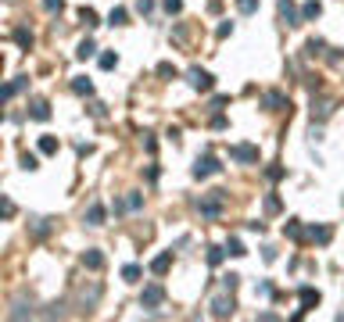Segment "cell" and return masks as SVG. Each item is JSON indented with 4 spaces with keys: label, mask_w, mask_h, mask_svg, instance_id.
Here are the masks:
<instances>
[{
    "label": "cell",
    "mask_w": 344,
    "mask_h": 322,
    "mask_svg": "<svg viewBox=\"0 0 344 322\" xmlns=\"http://www.w3.org/2000/svg\"><path fill=\"white\" fill-rule=\"evenodd\" d=\"M29 118L47 122V118H50V104H47V100H33V107H29Z\"/></svg>",
    "instance_id": "30bf717a"
},
{
    "label": "cell",
    "mask_w": 344,
    "mask_h": 322,
    "mask_svg": "<svg viewBox=\"0 0 344 322\" xmlns=\"http://www.w3.org/2000/svg\"><path fill=\"white\" fill-rule=\"evenodd\" d=\"M187 83H190V90H197V93H208V90L215 86L212 72H204V68H197V65H194V68L187 72Z\"/></svg>",
    "instance_id": "7a4b0ae2"
},
{
    "label": "cell",
    "mask_w": 344,
    "mask_h": 322,
    "mask_svg": "<svg viewBox=\"0 0 344 322\" xmlns=\"http://www.w3.org/2000/svg\"><path fill=\"white\" fill-rule=\"evenodd\" d=\"M319 14H323V4L319 0H308V4L301 7V22H312V18H319Z\"/></svg>",
    "instance_id": "9a60e30c"
},
{
    "label": "cell",
    "mask_w": 344,
    "mask_h": 322,
    "mask_svg": "<svg viewBox=\"0 0 344 322\" xmlns=\"http://www.w3.org/2000/svg\"><path fill=\"white\" fill-rule=\"evenodd\" d=\"M94 50H97V47H94V40H83V43H79V50H76V57H79V61H86V57H94Z\"/></svg>",
    "instance_id": "7402d4cb"
},
{
    "label": "cell",
    "mask_w": 344,
    "mask_h": 322,
    "mask_svg": "<svg viewBox=\"0 0 344 322\" xmlns=\"http://www.w3.org/2000/svg\"><path fill=\"white\" fill-rule=\"evenodd\" d=\"M230 158L241 161V165H258V147L255 143H233L230 147Z\"/></svg>",
    "instance_id": "3957f363"
},
{
    "label": "cell",
    "mask_w": 344,
    "mask_h": 322,
    "mask_svg": "<svg viewBox=\"0 0 344 322\" xmlns=\"http://www.w3.org/2000/svg\"><path fill=\"white\" fill-rule=\"evenodd\" d=\"M137 11L140 14H151L154 11V0H137Z\"/></svg>",
    "instance_id": "836d02e7"
},
{
    "label": "cell",
    "mask_w": 344,
    "mask_h": 322,
    "mask_svg": "<svg viewBox=\"0 0 344 322\" xmlns=\"http://www.w3.org/2000/svg\"><path fill=\"white\" fill-rule=\"evenodd\" d=\"M169 269H172V251H165V254H158L154 262H151V272H154V276H165Z\"/></svg>",
    "instance_id": "9c48e42d"
},
{
    "label": "cell",
    "mask_w": 344,
    "mask_h": 322,
    "mask_svg": "<svg viewBox=\"0 0 344 322\" xmlns=\"http://www.w3.org/2000/svg\"><path fill=\"white\" fill-rule=\"evenodd\" d=\"M72 90H76L79 97H90V93H94V83H90L86 75H76V79H72Z\"/></svg>",
    "instance_id": "5bb4252c"
},
{
    "label": "cell",
    "mask_w": 344,
    "mask_h": 322,
    "mask_svg": "<svg viewBox=\"0 0 344 322\" xmlns=\"http://www.w3.org/2000/svg\"><path fill=\"white\" fill-rule=\"evenodd\" d=\"M237 11H241V14H255L258 11V0H237Z\"/></svg>",
    "instance_id": "484cf974"
},
{
    "label": "cell",
    "mask_w": 344,
    "mask_h": 322,
    "mask_svg": "<svg viewBox=\"0 0 344 322\" xmlns=\"http://www.w3.org/2000/svg\"><path fill=\"white\" fill-rule=\"evenodd\" d=\"M161 301H165V290H161L158 283H151V286H144V294H140V304H144V308H158Z\"/></svg>",
    "instance_id": "5b68a950"
},
{
    "label": "cell",
    "mask_w": 344,
    "mask_h": 322,
    "mask_svg": "<svg viewBox=\"0 0 344 322\" xmlns=\"http://www.w3.org/2000/svg\"><path fill=\"white\" fill-rule=\"evenodd\" d=\"M305 236H308L312 243H330V229H326V226H312Z\"/></svg>",
    "instance_id": "4fadbf2b"
},
{
    "label": "cell",
    "mask_w": 344,
    "mask_h": 322,
    "mask_svg": "<svg viewBox=\"0 0 344 322\" xmlns=\"http://www.w3.org/2000/svg\"><path fill=\"white\" fill-rule=\"evenodd\" d=\"M161 7H165L169 14H179L183 11V0H161Z\"/></svg>",
    "instance_id": "4dcf8cb0"
},
{
    "label": "cell",
    "mask_w": 344,
    "mask_h": 322,
    "mask_svg": "<svg viewBox=\"0 0 344 322\" xmlns=\"http://www.w3.org/2000/svg\"><path fill=\"white\" fill-rule=\"evenodd\" d=\"M265 107H269V111H283V107H291V100L273 90V93H265Z\"/></svg>",
    "instance_id": "8fae6325"
},
{
    "label": "cell",
    "mask_w": 344,
    "mask_h": 322,
    "mask_svg": "<svg viewBox=\"0 0 344 322\" xmlns=\"http://www.w3.org/2000/svg\"><path fill=\"white\" fill-rule=\"evenodd\" d=\"M83 265H86L90 272H100V269H104V254H100V251H94V247L83 251Z\"/></svg>",
    "instance_id": "ba28073f"
},
{
    "label": "cell",
    "mask_w": 344,
    "mask_h": 322,
    "mask_svg": "<svg viewBox=\"0 0 344 322\" xmlns=\"http://www.w3.org/2000/svg\"><path fill=\"white\" fill-rule=\"evenodd\" d=\"M14 43H18V47H33V33H29V29H14Z\"/></svg>",
    "instance_id": "d6986e66"
},
{
    "label": "cell",
    "mask_w": 344,
    "mask_h": 322,
    "mask_svg": "<svg viewBox=\"0 0 344 322\" xmlns=\"http://www.w3.org/2000/svg\"><path fill=\"white\" fill-rule=\"evenodd\" d=\"M233 312H237L233 297H215V301H212V315H215V319H226V315H233Z\"/></svg>",
    "instance_id": "8992f818"
},
{
    "label": "cell",
    "mask_w": 344,
    "mask_h": 322,
    "mask_svg": "<svg viewBox=\"0 0 344 322\" xmlns=\"http://www.w3.org/2000/svg\"><path fill=\"white\" fill-rule=\"evenodd\" d=\"M79 18H83L90 29H94V25H100V22H97V11H94V7H83V11H79Z\"/></svg>",
    "instance_id": "4316f807"
},
{
    "label": "cell",
    "mask_w": 344,
    "mask_h": 322,
    "mask_svg": "<svg viewBox=\"0 0 344 322\" xmlns=\"http://www.w3.org/2000/svg\"><path fill=\"white\" fill-rule=\"evenodd\" d=\"M230 33H233V25H230V22H222V25H219V40H226Z\"/></svg>",
    "instance_id": "f35d334b"
},
{
    "label": "cell",
    "mask_w": 344,
    "mask_h": 322,
    "mask_svg": "<svg viewBox=\"0 0 344 322\" xmlns=\"http://www.w3.org/2000/svg\"><path fill=\"white\" fill-rule=\"evenodd\" d=\"M230 104V97L226 93H219V97H212V107H215V111H219V107H226Z\"/></svg>",
    "instance_id": "e575fe53"
},
{
    "label": "cell",
    "mask_w": 344,
    "mask_h": 322,
    "mask_svg": "<svg viewBox=\"0 0 344 322\" xmlns=\"http://www.w3.org/2000/svg\"><path fill=\"white\" fill-rule=\"evenodd\" d=\"M222 201H226V190H212L197 208H201L204 219H219V215H222Z\"/></svg>",
    "instance_id": "6da1fadb"
},
{
    "label": "cell",
    "mask_w": 344,
    "mask_h": 322,
    "mask_svg": "<svg viewBox=\"0 0 344 322\" xmlns=\"http://www.w3.org/2000/svg\"><path fill=\"white\" fill-rule=\"evenodd\" d=\"M90 115H94V118H104L108 111H104V104H90Z\"/></svg>",
    "instance_id": "74e56055"
},
{
    "label": "cell",
    "mask_w": 344,
    "mask_h": 322,
    "mask_svg": "<svg viewBox=\"0 0 344 322\" xmlns=\"http://www.w3.org/2000/svg\"><path fill=\"white\" fill-rule=\"evenodd\" d=\"M33 233H36V236H47V233H50V222H47V219H33Z\"/></svg>",
    "instance_id": "83f0119b"
},
{
    "label": "cell",
    "mask_w": 344,
    "mask_h": 322,
    "mask_svg": "<svg viewBox=\"0 0 344 322\" xmlns=\"http://www.w3.org/2000/svg\"><path fill=\"white\" fill-rule=\"evenodd\" d=\"M108 22H111V25H126V22H129V14H126V7H115V11L108 14Z\"/></svg>",
    "instance_id": "cb8c5ba5"
},
{
    "label": "cell",
    "mask_w": 344,
    "mask_h": 322,
    "mask_svg": "<svg viewBox=\"0 0 344 322\" xmlns=\"http://www.w3.org/2000/svg\"><path fill=\"white\" fill-rule=\"evenodd\" d=\"M115 65H118L115 54H100V68H115Z\"/></svg>",
    "instance_id": "d6a6232c"
},
{
    "label": "cell",
    "mask_w": 344,
    "mask_h": 322,
    "mask_svg": "<svg viewBox=\"0 0 344 322\" xmlns=\"http://www.w3.org/2000/svg\"><path fill=\"white\" fill-rule=\"evenodd\" d=\"M158 75H161V79H176V65H169V61H161V65H158Z\"/></svg>",
    "instance_id": "f1b7e54d"
},
{
    "label": "cell",
    "mask_w": 344,
    "mask_h": 322,
    "mask_svg": "<svg viewBox=\"0 0 344 322\" xmlns=\"http://www.w3.org/2000/svg\"><path fill=\"white\" fill-rule=\"evenodd\" d=\"M104 204H90V211H86V226H104Z\"/></svg>",
    "instance_id": "7c38bea8"
},
{
    "label": "cell",
    "mask_w": 344,
    "mask_h": 322,
    "mask_svg": "<svg viewBox=\"0 0 344 322\" xmlns=\"http://www.w3.org/2000/svg\"><path fill=\"white\" fill-rule=\"evenodd\" d=\"M323 50H326V43H323V40H319V36H312V40H308V43H305V54H308V57H319V54H323Z\"/></svg>",
    "instance_id": "ac0fdd59"
},
{
    "label": "cell",
    "mask_w": 344,
    "mask_h": 322,
    "mask_svg": "<svg viewBox=\"0 0 344 322\" xmlns=\"http://www.w3.org/2000/svg\"><path fill=\"white\" fill-rule=\"evenodd\" d=\"M283 236H291V240H301V236H305V229H301V222H297V219H291L287 226H283Z\"/></svg>",
    "instance_id": "e0dca14e"
},
{
    "label": "cell",
    "mask_w": 344,
    "mask_h": 322,
    "mask_svg": "<svg viewBox=\"0 0 344 322\" xmlns=\"http://www.w3.org/2000/svg\"><path fill=\"white\" fill-rule=\"evenodd\" d=\"M237 283H241V276H233V272H230V276H222V286H226L230 294H233V290H237Z\"/></svg>",
    "instance_id": "1f68e13d"
},
{
    "label": "cell",
    "mask_w": 344,
    "mask_h": 322,
    "mask_svg": "<svg viewBox=\"0 0 344 322\" xmlns=\"http://www.w3.org/2000/svg\"><path fill=\"white\" fill-rule=\"evenodd\" d=\"M226 251H230L233 258H244V254H247V251H244V243L237 240V236H230V240H226Z\"/></svg>",
    "instance_id": "44dd1931"
},
{
    "label": "cell",
    "mask_w": 344,
    "mask_h": 322,
    "mask_svg": "<svg viewBox=\"0 0 344 322\" xmlns=\"http://www.w3.org/2000/svg\"><path fill=\"white\" fill-rule=\"evenodd\" d=\"M40 154H57V140H54V136H43V140H40Z\"/></svg>",
    "instance_id": "603a6c76"
},
{
    "label": "cell",
    "mask_w": 344,
    "mask_h": 322,
    "mask_svg": "<svg viewBox=\"0 0 344 322\" xmlns=\"http://www.w3.org/2000/svg\"><path fill=\"white\" fill-rule=\"evenodd\" d=\"M140 272H144L140 265H126V269H122V279H126V283H137V279H140Z\"/></svg>",
    "instance_id": "d4e9b609"
},
{
    "label": "cell",
    "mask_w": 344,
    "mask_h": 322,
    "mask_svg": "<svg viewBox=\"0 0 344 322\" xmlns=\"http://www.w3.org/2000/svg\"><path fill=\"white\" fill-rule=\"evenodd\" d=\"M22 165H25V168H40V158H36V154H25Z\"/></svg>",
    "instance_id": "8d00e7d4"
},
{
    "label": "cell",
    "mask_w": 344,
    "mask_h": 322,
    "mask_svg": "<svg viewBox=\"0 0 344 322\" xmlns=\"http://www.w3.org/2000/svg\"><path fill=\"white\" fill-rule=\"evenodd\" d=\"M219 172H222V165H219V158H212V154L197 158V165H194V179H208V176H219Z\"/></svg>",
    "instance_id": "277c9868"
},
{
    "label": "cell",
    "mask_w": 344,
    "mask_h": 322,
    "mask_svg": "<svg viewBox=\"0 0 344 322\" xmlns=\"http://www.w3.org/2000/svg\"><path fill=\"white\" fill-rule=\"evenodd\" d=\"M301 304H305L301 312H308V308H316V304H319V290H312V286H301Z\"/></svg>",
    "instance_id": "2e32d148"
},
{
    "label": "cell",
    "mask_w": 344,
    "mask_h": 322,
    "mask_svg": "<svg viewBox=\"0 0 344 322\" xmlns=\"http://www.w3.org/2000/svg\"><path fill=\"white\" fill-rule=\"evenodd\" d=\"M126 208H129V211H140V208H144V197H140V193H129V197H126Z\"/></svg>",
    "instance_id": "f546056e"
},
{
    "label": "cell",
    "mask_w": 344,
    "mask_h": 322,
    "mask_svg": "<svg viewBox=\"0 0 344 322\" xmlns=\"http://www.w3.org/2000/svg\"><path fill=\"white\" fill-rule=\"evenodd\" d=\"M280 18L287 22V25H297V22H301V11L294 7V0H280Z\"/></svg>",
    "instance_id": "52a82bcc"
},
{
    "label": "cell",
    "mask_w": 344,
    "mask_h": 322,
    "mask_svg": "<svg viewBox=\"0 0 344 322\" xmlns=\"http://www.w3.org/2000/svg\"><path fill=\"white\" fill-rule=\"evenodd\" d=\"M43 7H47V11H61L65 0H43Z\"/></svg>",
    "instance_id": "d590c367"
},
{
    "label": "cell",
    "mask_w": 344,
    "mask_h": 322,
    "mask_svg": "<svg viewBox=\"0 0 344 322\" xmlns=\"http://www.w3.org/2000/svg\"><path fill=\"white\" fill-rule=\"evenodd\" d=\"M265 211H280V201H276V197H265Z\"/></svg>",
    "instance_id": "ab89813d"
},
{
    "label": "cell",
    "mask_w": 344,
    "mask_h": 322,
    "mask_svg": "<svg viewBox=\"0 0 344 322\" xmlns=\"http://www.w3.org/2000/svg\"><path fill=\"white\" fill-rule=\"evenodd\" d=\"M230 251L226 247H208V265H222V258H226Z\"/></svg>",
    "instance_id": "ffe728a7"
}]
</instances>
